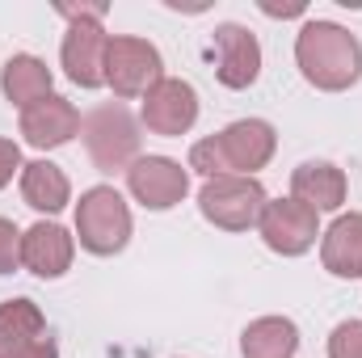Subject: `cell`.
Returning a JSON list of instances; mask_svg holds the SVG:
<instances>
[{
  "label": "cell",
  "mask_w": 362,
  "mask_h": 358,
  "mask_svg": "<svg viewBox=\"0 0 362 358\" xmlns=\"http://www.w3.org/2000/svg\"><path fill=\"white\" fill-rule=\"evenodd\" d=\"M274 127L262 118H240L232 127H223L219 135L202 139L189 148V169H198L202 178H249L253 169H266L274 156Z\"/></svg>",
  "instance_id": "obj_1"
},
{
  "label": "cell",
  "mask_w": 362,
  "mask_h": 358,
  "mask_svg": "<svg viewBox=\"0 0 362 358\" xmlns=\"http://www.w3.org/2000/svg\"><path fill=\"white\" fill-rule=\"evenodd\" d=\"M295 59L303 68V76L316 89L341 93L358 85L362 76V47L350 30H341L337 21H308L295 38Z\"/></svg>",
  "instance_id": "obj_2"
},
{
  "label": "cell",
  "mask_w": 362,
  "mask_h": 358,
  "mask_svg": "<svg viewBox=\"0 0 362 358\" xmlns=\"http://www.w3.org/2000/svg\"><path fill=\"white\" fill-rule=\"evenodd\" d=\"M76 236L97 258H114L131 241V211L114 185H93L76 202Z\"/></svg>",
  "instance_id": "obj_3"
},
{
  "label": "cell",
  "mask_w": 362,
  "mask_h": 358,
  "mask_svg": "<svg viewBox=\"0 0 362 358\" xmlns=\"http://www.w3.org/2000/svg\"><path fill=\"white\" fill-rule=\"evenodd\" d=\"M85 131V148H89L93 165L101 173H118V169H131L135 165V152H139V127L131 118L127 105H97L89 118L81 122Z\"/></svg>",
  "instance_id": "obj_4"
},
{
  "label": "cell",
  "mask_w": 362,
  "mask_h": 358,
  "mask_svg": "<svg viewBox=\"0 0 362 358\" xmlns=\"http://www.w3.org/2000/svg\"><path fill=\"white\" fill-rule=\"evenodd\" d=\"M266 190L257 178H211L198 190V211L206 224L223 232H245L262 219L266 211Z\"/></svg>",
  "instance_id": "obj_5"
},
{
  "label": "cell",
  "mask_w": 362,
  "mask_h": 358,
  "mask_svg": "<svg viewBox=\"0 0 362 358\" xmlns=\"http://www.w3.org/2000/svg\"><path fill=\"white\" fill-rule=\"evenodd\" d=\"M165 81V64L160 51L148 38H110L105 47V85L114 97H148Z\"/></svg>",
  "instance_id": "obj_6"
},
{
  "label": "cell",
  "mask_w": 362,
  "mask_h": 358,
  "mask_svg": "<svg viewBox=\"0 0 362 358\" xmlns=\"http://www.w3.org/2000/svg\"><path fill=\"white\" fill-rule=\"evenodd\" d=\"M0 358H59L47 316L34 299L0 304Z\"/></svg>",
  "instance_id": "obj_7"
},
{
  "label": "cell",
  "mask_w": 362,
  "mask_h": 358,
  "mask_svg": "<svg viewBox=\"0 0 362 358\" xmlns=\"http://www.w3.org/2000/svg\"><path fill=\"white\" fill-rule=\"evenodd\" d=\"M211 59H215L219 85H228V89H249L262 76V42H257L253 30L236 25V21L215 25V34H211Z\"/></svg>",
  "instance_id": "obj_8"
},
{
  "label": "cell",
  "mask_w": 362,
  "mask_h": 358,
  "mask_svg": "<svg viewBox=\"0 0 362 358\" xmlns=\"http://www.w3.org/2000/svg\"><path fill=\"white\" fill-rule=\"evenodd\" d=\"M257 228H262V241L270 245L274 253H282V258H299V253H308V249L316 245V236H320V232H316V211L303 207L299 198L266 202Z\"/></svg>",
  "instance_id": "obj_9"
},
{
  "label": "cell",
  "mask_w": 362,
  "mask_h": 358,
  "mask_svg": "<svg viewBox=\"0 0 362 358\" xmlns=\"http://www.w3.org/2000/svg\"><path fill=\"white\" fill-rule=\"evenodd\" d=\"M127 185H131V194L148 211H169V207H177L185 198L189 173L181 169L177 161H169V156H139L127 169Z\"/></svg>",
  "instance_id": "obj_10"
},
{
  "label": "cell",
  "mask_w": 362,
  "mask_h": 358,
  "mask_svg": "<svg viewBox=\"0 0 362 358\" xmlns=\"http://www.w3.org/2000/svg\"><path fill=\"white\" fill-rule=\"evenodd\" d=\"M139 118L156 135H185L194 127V118H198V93L185 81H169L165 76L156 89L144 97V114Z\"/></svg>",
  "instance_id": "obj_11"
},
{
  "label": "cell",
  "mask_w": 362,
  "mask_h": 358,
  "mask_svg": "<svg viewBox=\"0 0 362 358\" xmlns=\"http://www.w3.org/2000/svg\"><path fill=\"white\" fill-rule=\"evenodd\" d=\"M105 30L101 21H76L64 38V68L72 76V85L81 89H101L105 85Z\"/></svg>",
  "instance_id": "obj_12"
},
{
  "label": "cell",
  "mask_w": 362,
  "mask_h": 358,
  "mask_svg": "<svg viewBox=\"0 0 362 358\" xmlns=\"http://www.w3.org/2000/svg\"><path fill=\"white\" fill-rule=\"evenodd\" d=\"M81 131V110L68 97H42L38 105L21 110V135L34 148H59Z\"/></svg>",
  "instance_id": "obj_13"
},
{
  "label": "cell",
  "mask_w": 362,
  "mask_h": 358,
  "mask_svg": "<svg viewBox=\"0 0 362 358\" xmlns=\"http://www.w3.org/2000/svg\"><path fill=\"white\" fill-rule=\"evenodd\" d=\"M21 262L38 278H59L72 266V236L59 224H34L30 232H21Z\"/></svg>",
  "instance_id": "obj_14"
},
{
  "label": "cell",
  "mask_w": 362,
  "mask_h": 358,
  "mask_svg": "<svg viewBox=\"0 0 362 358\" xmlns=\"http://www.w3.org/2000/svg\"><path fill=\"white\" fill-rule=\"evenodd\" d=\"M291 198H299L303 207L320 211H337L346 202V173L329 161H308L291 173Z\"/></svg>",
  "instance_id": "obj_15"
},
{
  "label": "cell",
  "mask_w": 362,
  "mask_h": 358,
  "mask_svg": "<svg viewBox=\"0 0 362 358\" xmlns=\"http://www.w3.org/2000/svg\"><path fill=\"white\" fill-rule=\"evenodd\" d=\"M320 262H325L329 274H337V278H362V215L358 211L341 215V219L325 232V241H320Z\"/></svg>",
  "instance_id": "obj_16"
},
{
  "label": "cell",
  "mask_w": 362,
  "mask_h": 358,
  "mask_svg": "<svg viewBox=\"0 0 362 358\" xmlns=\"http://www.w3.org/2000/svg\"><path fill=\"white\" fill-rule=\"evenodd\" d=\"M0 85H4V97L21 110L38 105L42 97H51V68L38 59V55H13L0 72Z\"/></svg>",
  "instance_id": "obj_17"
},
{
  "label": "cell",
  "mask_w": 362,
  "mask_h": 358,
  "mask_svg": "<svg viewBox=\"0 0 362 358\" xmlns=\"http://www.w3.org/2000/svg\"><path fill=\"white\" fill-rule=\"evenodd\" d=\"M21 198H25L34 211L55 215V211H64V207H68L72 185H68V178H64V169H59V165H51V161H34V165H25V169H21Z\"/></svg>",
  "instance_id": "obj_18"
},
{
  "label": "cell",
  "mask_w": 362,
  "mask_h": 358,
  "mask_svg": "<svg viewBox=\"0 0 362 358\" xmlns=\"http://www.w3.org/2000/svg\"><path fill=\"white\" fill-rule=\"evenodd\" d=\"M240 350H245V358H295V350H299V329L286 316H262V321H253L245 329Z\"/></svg>",
  "instance_id": "obj_19"
},
{
  "label": "cell",
  "mask_w": 362,
  "mask_h": 358,
  "mask_svg": "<svg viewBox=\"0 0 362 358\" xmlns=\"http://www.w3.org/2000/svg\"><path fill=\"white\" fill-rule=\"evenodd\" d=\"M329 358H362V321H341L329 337Z\"/></svg>",
  "instance_id": "obj_20"
},
{
  "label": "cell",
  "mask_w": 362,
  "mask_h": 358,
  "mask_svg": "<svg viewBox=\"0 0 362 358\" xmlns=\"http://www.w3.org/2000/svg\"><path fill=\"white\" fill-rule=\"evenodd\" d=\"M17 262H21V232L8 219H0V274H13Z\"/></svg>",
  "instance_id": "obj_21"
},
{
  "label": "cell",
  "mask_w": 362,
  "mask_h": 358,
  "mask_svg": "<svg viewBox=\"0 0 362 358\" xmlns=\"http://www.w3.org/2000/svg\"><path fill=\"white\" fill-rule=\"evenodd\" d=\"M17 169H25V165H21V148H17L13 139H0V190L13 181Z\"/></svg>",
  "instance_id": "obj_22"
},
{
  "label": "cell",
  "mask_w": 362,
  "mask_h": 358,
  "mask_svg": "<svg viewBox=\"0 0 362 358\" xmlns=\"http://www.w3.org/2000/svg\"><path fill=\"white\" fill-rule=\"evenodd\" d=\"M55 8H59L72 25H76V21H101V17H105V4H55Z\"/></svg>",
  "instance_id": "obj_23"
},
{
  "label": "cell",
  "mask_w": 362,
  "mask_h": 358,
  "mask_svg": "<svg viewBox=\"0 0 362 358\" xmlns=\"http://www.w3.org/2000/svg\"><path fill=\"white\" fill-rule=\"evenodd\" d=\"M262 13H270V17H299V13H303V0H291V4H270V0H262Z\"/></svg>",
  "instance_id": "obj_24"
}]
</instances>
